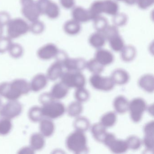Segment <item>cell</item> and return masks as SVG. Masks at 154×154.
I'll use <instances>...</instances> for the list:
<instances>
[{
    "instance_id": "cell-42",
    "label": "cell",
    "mask_w": 154,
    "mask_h": 154,
    "mask_svg": "<svg viewBox=\"0 0 154 154\" xmlns=\"http://www.w3.org/2000/svg\"><path fill=\"white\" fill-rule=\"evenodd\" d=\"M104 35L106 40H109L114 36L119 35V31L117 26H109L103 30V32H102Z\"/></svg>"
},
{
    "instance_id": "cell-18",
    "label": "cell",
    "mask_w": 154,
    "mask_h": 154,
    "mask_svg": "<svg viewBox=\"0 0 154 154\" xmlns=\"http://www.w3.org/2000/svg\"><path fill=\"white\" fill-rule=\"evenodd\" d=\"M40 133L45 137H49L54 134L55 131V124L52 119L44 118L39 122Z\"/></svg>"
},
{
    "instance_id": "cell-34",
    "label": "cell",
    "mask_w": 154,
    "mask_h": 154,
    "mask_svg": "<svg viewBox=\"0 0 154 154\" xmlns=\"http://www.w3.org/2000/svg\"><path fill=\"white\" fill-rule=\"evenodd\" d=\"M86 68L93 74H100L103 71L104 66L94 58L86 62Z\"/></svg>"
},
{
    "instance_id": "cell-27",
    "label": "cell",
    "mask_w": 154,
    "mask_h": 154,
    "mask_svg": "<svg viewBox=\"0 0 154 154\" xmlns=\"http://www.w3.org/2000/svg\"><path fill=\"white\" fill-rule=\"evenodd\" d=\"M63 30L67 35H75L81 31V24L73 19L68 20L64 25Z\"/></svg>"
},
{
    "instance_id": "cell-22",
    "label": "cell",
    "mask_w": 154,
    "mask_h": 154,
    "mask_svg": "<svg viewBox=\"0 0 154 154\" xmlns=\"http://www.w3.org/2000/svg\"><path fill=\"white\" fill-rule=\"evenodd\" d=\"M68 91L69 88L61 82L54 85L50 93L55 100H60L67 95Z\"/></svg>"
},
{
    "instance_id": "cell-33",
    "label": "cell",
    "mask_w": 154,
    "mask_h": 154,
    "mask_svg": "<svg viewBox=\"0 0 154 154\" xmlns=\"http://www.w3.org/2000/svg\"><path fill=\"white\" fill-rule=\"evenodd\" d=\"M83 109V108L82 103L76 101L69 104L67 108V113L70 117H77L82 112Z\"/></svg>"
},
{
    "instance_id": "cell-51",
    "label": "cell",
    "mask_w": 154,
    "mask_h": 154,
    "mask_svg": "<svg viewBox=\"0 0 154 154\" xmlns=\"http://www.w3.org/2000/svg\"><path fill=\"white\" fill-rule=\"evenodd\" d=\"M118 1L123 2L129 5H133L136 3L137 0H116Z\"/></svg>"
},
{
    "instance_id": "cell-54",
    "label": "cell",
    "mask_w": 154,
    "mask_h": 154,
    "mask_svg": "<svg viewBox=\"0 0 154 154\" xmlns=\"http://www.w3.org/2000/svg\"><path fill=\"white\" fill-rule=\"evenodd\" d=\"M2 105V101L1 99H0V108H1Z\"/></svg>"
},
{
    "instance_id": "cell-3",
    "label": "cell",
    "mask_w": 154,
    "mask_h": 154,
    "mask_svg": "<svg viewBox=\"0 0 154 154\" xmlns=\"http://www.w3.org/2000/svg\"><path fill=\"white\" fill-rule=\"evenodd\" d=\"M8 36L11 39H16L29 32V25L21 18H16L10 20L7 26Z\"/></svg>"
},
{
    "instance_id": "cell-46",
    "label": "cell",
    "mask_w": 154,
    "mask_h": 154,
    "mask_svg": "<svg viewBox=\"0 0 154 154\" xmlns=\"http://www.w3.org/2000/svg\"><path fill=\"white\" fill-rule=\"evenodd\" d=\"M54 100H55L53 98L50 92L44 93L41 94L39 97V102L42 104V105L48 103Z\"/></svg>"
},
{
    "instance_id": "cell-35",
    "label": "cell",
    "mask_w": 154,
    "mask_h": 154,
    "mask_svg": "<svg viewBox=\"0 0 154 154\" xmlns=\"http://www.w3.org/2000/svg\"><path fill=\"white\" fill-rule=\"evenodd\" d=\"M12 122L11 119L2 118L0 119V136H6L12 128Z\"/></svg>"
},
{
    "instance_id": "cell-44",
    "label": "cell",
    "mask_w": 154,
    "mask_h": 154,
    "mask_svg": "<svg viewBox=\"0 0 154 154\" xmlns=\"http://www.w3.org/2000/svg\"><path fill=\"white\" fill-rule=\"evenodd\" d=\"M143 142L148 150L153 151L154 147V135H145Z\"/></svg>"
},
{
    "instance_id": "cell-26",
    "label": "cell",
    "mask_w": 154,
    "mask_h": 154,
    "mask_svg": "<svg viewBox=\"0 0 154 154\" xmlns=\"http://www.w3.org/2000/svg\"><path fill=\"white\" fill-rule=\"evenodd\" d=\"M106 39L102 32H96L90 35L89 42L94 48L100 49L105 45Z\"/></svg>"
},
{
    "instance_id": "cell-50",
    "label": "cell",
    "mask_w": 154,
    "mask_h": 154,
    "mask_svg": "<svg viewBox=\"0 0 154 154\" xmlns=\"http://www.w3.org/2000/svg\"><path fill=\"white\" fill-rule=\"evenodd\" d=\"M18 153L19 154H34L35 150L30 146H25L22 148L20 149Z\"/></svg>"
},
{
    "instance_id": "cell-20",
    "label": "cell",
    "mask_w": 154,
    "mask_h": 154,
    "mask_svg": "<svg viewBox=\"0 0 154 154\" xmlns=\"http://www.w3.org/2000/svg\"><path fill=\"white\" fill-rule=\"evenodd\" d=\"M139 86L145 91L153 93L154 90V77L153 75H144L140 77L138 81Z\"/></svg>"
},
{
    "instance_id": "cell-5",
    "label": "cell",
    "mask_w": 154,
    "mask_h": 154,
    "mask_svg": "<svg viewBox=\"0 0 154 154\" xmlns=\"http://www.w3.org/2000/svg\"><path fill=\"white\" fill-rule=\"evenodd\" d=\"M42 113L44 118L51 119H57L63 116L66 111L65 105L57 100H54L42 105Z\"/></svg>"
},
{
    "instance_id": "cell-37",
    "label": "cell",
    "mask_w": 154,
    "mask_h": 154,
    "mask_svg": "<svg viewBox=\"0 0 154 154\" xmlns=\"http://www.w3.org/2000/svg\"><path fill=\"white\" fill-rule=\"evenodd\" d=\"M8 52L11 57L14 58H19L24 54L23 47L18 43H12Z\"/></svg>"
},
{
    "instance_id": "cell-23",
    "label": "cell",
    "mask_w": 154,
    "mask_h": 154,
    "mask_svg": "<svg viewBox=\"0 0 154 154\" xmlns=\"http://www.w3.org/2000/svg\"><path fill=\"white\" fill-rule=\"evenodd\" d=\"M129 102L128 99L122 95H119L114 99L113 106L117 113L123 114L128 111Z\"/></svg>"
},
{
    "instance_id": "cell-1",
    "label": "cell",
    "mask_w": 154,
    "mask_h": 154,
    "mask_svg": "<svg viewBox=\"0 0 154 154\" xmlns=\"http://www.w3.org/2000/svg\"><path fill=\"white\" fill-rule=\"evenodd\" d=\"M30 91V84L25 79H15L11 82L0 84V96L9 100H17L21 95L27 94Z\"/></svg>"
},
{
    "instance_id": "cell-48",
    "label": "cell",
    "mask_w": 154,
    "mask_h": 154,
    "mask_svg": "<svg viewBox=\"0 0 154 154\" xmlns=\"http://www.w3.org/2000/svg\"><path fill=\"white\" fill-rule=\"evenodd\" d=\"M144 134L146 135H154V121L147 123L143 128Z\"/></svg>"
},
{
    "instance_id": "cell-2",
    "label": "cell",
    "mask_w": 154,
    "mask_h": 154,
    "mask_svg": "<svg viewBox=\"0 0 154 154\" xmlns=\"http://www.w3.org/2000/svg\"><path fill=\"white\" fill-rule=\"evenodd\" d=\"M68 150L75 154H86L89 151L87 138L84 132L75 130L68 135L66 140Z\"/></svg>"
},
{
    "instance_id": "cell-17",
    "label": "cell",
    "mask_w": 154,
    "mask_h": 154,
    "mask_svg": "<svg viewBox=\"0 0 154 154\" xmlns=\"http://www.w3.org/2000/svg\"><path fill=\"white\" fill-rule=\"evenodd\" d=\"M63 66L62 63L57 61L53 63L48 69L47 77L50 81H56L62 76L63 72Z\"/></svg>"
},
{
    "instance_id": "cell-32",
    "label": "cell",
    "mask_w": 154,
    "mask_h": 154,
    "mask_svg": "<svg viewBox=\"0 0 154 154\" xmlns=\"http://www.w3.org/2000/svg\"><path fill=\"white\" fill-rule=\"evenodd\" d=\"M110 46L115 52H121L125 46L124 42L119 34L114 36L108 40Z\"/></svg>"
},
{
    "instance_id": "cell-8",
    "label": "cell",
    "mask_w": 154,
    "mask_h": 154,
    "mask_svg": "<svg viewBox=\"0 0 154 154\" xmlns=\"http://www.w3.org/2000/svg\"><path fill=\"white\" fill-rule=\"evenodd\" d=\"M146 109V103L144 99L141 98L133 99L129 102L128 109L131 120L135 123L140 122Z\"/></svg>"
},
{
    "instance_id": "cell-7",
    "label": "cell",
    "mask_w": 154,
    "mask_h": 154,
    "mask_svg": "<svg viewBox=\"0 0 154 154\" xmlns=\"http://www.w3.org/2000/svg\"><path fill=\"white\" fill-rule=\"evenodd\" d=\"M37 5L41 15H44L50 19H56L60 15L59 7L52 0H37Z\"/></svg>"
},
{
    "instance_id": "cell-11",
    "label": "cell",
    "mask_w": 154,
    "mask_h": 154,
    "mask_svg": "<svg viewBox=\"0 0 154 154\" xmlns=\"http://www.w3.org/2000/svg\"><path fill=\"white\" fill-rule=\"evenodd\" d=\"M91 86L96 90L109 91L114 88L115 84L110 77H103L100 74H93L90 79Z\"/></svg>"
},
{
    "instance_id": "cell-21",
    "label": "cell",
    "mask_w": 154,
    "mask_h": 154,
    "mask_svg": "<svg viewBox=\"0 0 154 154\" xmlns=\"http://www.w3.org/2000/svg\"><path fill=\"white\" fill-rule=\"evenodd\" d=\"M111 78L115 84L124 85L129 80V75L127 71L122 69H117L112 73Z\"/></svg>"
},
{
    "instance_id": "cell-15",
    "label": "cell",
    "mask_w": 154,
    "mask_h": 154,
    "mask_svg": "<svg viewBox=\"0 0 154 154\" xmlns=\"http://www.w3.org/2000/svg\"><path fill=\"white\" fill-rule=\"evenodd\" d=\"M94 58L103 66L113 63L114 56L111 52L106 49L100 48L96 51Z\"/></svg>"
},
{
    "instance_id": "cell-40",
    "label": "cell",
    "mask_w": 154,
    "mask_h": 154,
    "mask_svg": "<svg viewBox=\"0 0 154 154\" xmlns=\"http://www.w3.org/2000/svg\"><path fill=\"white\" fill-rule=\"evenodd\" d=\"M94 26L97 32H103L108 26V22L105 18L101 16H98L94 20Z\"/></svg>"
},
{
    "instance_id": "cell-13",
    "label": "cell",
    "mask_w": 154,
    "mask_h": 154,
    "mask_svg": "<svg viewBox=\"0 0 154 154\" xmlns=\"http://www.w3.org/2000/svg\"><path fill=\"white\" fill-rule=\"evenodd\" d=\"M86 62L84 58H72L67 57L62 63L67 71L81 72L86 68Z\"/></svg>"
},
{
    "instance_id": "cell-36",
    "label": "cell",
    "mask_w": 154,
    "mask_h": 154,
    "mask_svg": "<svg viewBox=\"0 0 154 154\" xmlns=\"http://www.w3.org/2000/svg\"><path fill=\"white\" fill-rule=\"evenodd\" d=\"M45 28V23L38 19L30 23L29 31L34 35H38L44 32Z\"/></svg>"
},
{
    "instance_id": "cell-9",
    "label": "cell",
    "mask_w": 154,
    "mask_h": 154,
    "mask_svg": "<svg viewBox=\"0 0 154 154\" xmlns=\"http://www.w3.org/2000/svg\"><path fill=\"white\" fill-rule=\"evenodd\" d=\"M103 143L115 154L124 153L128 149L126 140L117 139L114 134L107 132Z\"/></svg>"
},
{
    "instance_id": "cell-43",
    "label": "cell",
    "mask_w": 154,
    "mask_h": 154,
    "mask_svg": "<svg viewBox=\"0 0 154 154\" xmlns=\"http://www.w3.org/2000/svg\"><path fill=\"white\" fill-rule=\"evenodd\" d=\"M114 26L117 27L123 26L128 21V17L125 13H117L113 16L112 19Z\"/></svg>"
},
{
    "instance_id": "cell-6",
    "label": "cell",
    "mask_w": 154,
    "mask_h": 154,
    "mask_svg": "<svg viewBox=\"0 0 154 154\" xmlns=\"http://www.w3.org/2000/svg\"><path fill=\"white\" fill-rule=\"evenodd\" d=\"M21 13L29 22H34L39 19L41 14L35 0H20Z\"/></svg>"
},
{
    "instance_id": "cell-16",
    "label": "cell",
    "mask_w": 154,
    "mask_h": 154,
    "mask_svg": "<svg viewBox=\"0 0 154 154\" xmlns=\"http://www.w3.org/2000/svg\"><path fill=\"white\" fill-rule=\"evenodd\" d=\"M48 80V79L46 75L44 74L36 75L29 83L31 91L36 92L43 90L46 86Z\"/></svg>"
},
{
    "instance_id": "cell-52",
    "label": "cell",
    "mask_w": 154,
    "mask_h": 154,
    "mask_svg": "<svg viewBox=\"0 0 154 154\" xmlns=\"http://www.w3.org/2000/svg\"><path fill=\"white\" fill-rule=\"evenodd\" d=\"M3 27L0 26V38L3 36Z\"/></svg>"
},
{
    "instance_id": "cell-47",
    "label": "cell",
    "mask_w": 154,
    "mask_h": 154,
    "mask_svg": "<svg viewBox=\"0 0 154 154\" xmlns=\"http://www.w3.org/2000/svg\"><path fill=\"white\" fill-rule=\"evenodd\" d=\"M154 3V0H137L136 3L140 8L146 10L151 7Z\"/></svg>"
},
{
    "instance_id": "cell-49",
    "label": "cell",
    "mask_w": 154,
    "mask_h": 154,
    "mask_svg": "<svg viewBox=\"0 0 154 154\" xmlns=\"http://www.w3.org/2000/svg\"><path fill=\"white\" fill-rule=\"evenodd\" d=\"M61 6L66 9H70L74 7L75 0H60Z\"/></svg>"
},
{
    "instance_id": "cell-24",
    "label": "cell",
    "mask_w": 154,
    "mask_h": 154,
    "mask_svg": "<svg viewBox=\"0 0 154 154\" xmlns=\"http://www.w3.org/2000/svg\"><path fill=\"white\" fill-rule=\"evenodd\" d=\"M45 137L41 133L36 132L33 133L30 137V146L35 150H41L45 144Z\"/></svg>"
},
{
    "instance_id": "cell-30",
    "label": "cell",
    "mask_w": 154,
    "mask_h": 154,
    "mask_svg": "<svg viewBox=\"0 0 154 154\" xmlns=\"http://www.w3.org/2000/svg\"><path fill=\"white\" fill-rule=\"evenodd\" d=\"M74 127L75 130L82 132L87 131L90 127V122L89 120L85 117H76L73 123Z\"/></svg>"
},
{
    "instance_id": "cell-12",
    "label": "cell",
    "mask_w": 154,
    "mask_h": 154,
    "mask_svg": "<svg viewBox=\"0 0 154 154\" xmlns=\"http://www.w3.org/2000/svg\"><path fill=\"white\" fill-rule=\"evenodd\" d=\"M59 51V49L55 44L48 43L41 47L38 50L37 54L41 60H49L56 57Z\"/></svg>"
},
{
    "instance_id": "cell-41",
    "label": "cell",
    "mask_w": 154,
    "mask_h": 154,
    "mask_svg": "<svg viewBox=\"0 0 154 154\" xmlns=\"http://www.w3.org/2000/svg\"><path fill=\"white\" fill-rule=\"evenodd\" d=\"M12 39L7 36H2L0 38V54H4L8 52L11 44Z\"/></svg>"
},
{
    "instance_id": "cell-53",
    "label": "cell",
    "mask_w": 154,
    "mask_h": 154,
    "mask_svg": "<svg viewBox=\"0 0 154 154\" xmlns=\"http://www.w3.org/2000/svg\"><path fill=\"white\" fill-rule=\"evenodd\" d=\"M148 111L150 114H151V111L153 113V104H152V105L149 106V107Z\"/></svg>"
},
{
    "instance_id": "cell-31",
    "label": "cell",
    "mask_w": 154,
    "mask_h": 154,
    "mask_svg": "<svg viewBox=\"0 0 154 154\" xmlns=\"http://www.w3.org/2000/svg\"><path fill=\"white\" fill-rule=\"evenodd\" d=\"M117 121V115L113 112H109L101 118L100 123L105 128H110L115 125Z\"/></svg>"
},
{
    "instance_id": "cell-4",
    "label": "cell",
    "mask_w": 154,
    "mask_h": 154,
    "mask_svg": "<svg viewBox=\"0 0 154 154\" xmlns=\"http://www.w3.org/2000/svg\"><path fill=\"white\" fill-rule=\"evenodd\" d=\"M60 78L61 82L68 88H82L86 83L84 75L80 71H67L63 73Z\"/></svg>"
},
{
    "instance_id": "cell-55",
    "label": "cell",
    "mask_w": 154,
    "mask_h": 154,
    "mask_svg": "<svg viewBox=\"0 0 154 154\" xmlns=\"http://www.w3.org/2000/svg\"><path fill=\"white\" fill-rule=\"evenodd\" d=\"M1 118H2V117L1 115V113H0V119H1Z\"/></svg>"
},
{
    "instance_id": "cell-19",
    "label": "cell",
    "mask_w": 154,
    "mask_h": 154,
    "mask_svg": "<svg viewBox=\"0 0 154 154\" xmlns=\"http://www.w3.org/2000/svg\"><path fill=\"white\" fill-rule=\"evenodd\" d=\"M102 13L114 16L119 13V6L113 0H103L101 2Z\"/></svg>"
},
{
    "instance_id": "cell-14",
    "label": "cell",
    "mask_w": 154,
    "mask_h": 154,
    "mask_svg": "<svg viewBox=\"0 0 154 154\" xmlns=\"http://www.w3.org/2000/svg\"><path fill=\"white\" fill-rule=\"evenodd\" d=\"M73 19L79 23H85L92 20L89 10H86L81 7L73 8L72 12Z\"/></svg>"
},
{
    "instance_id": "cell-28",
    "label": "cell",
    "mask_w": 154,
    "mask_h": 154,
    "mask_svg": "<svg viewBox=\"0 0 154 154\" xmlns=\"http://www.w3.org/2000/svg\"><path fill=\"white\" fill-rule=\"evenodd\" d=\"M136 48L132 45L125 46L121 51V57L122 61L125 62H130L133 61L136 57Z\"/></svg>"
},
{
    "instance_id": "cell-29",
    "label": "cell",
    "mask_w": 154,
    "mask_h": 154,
    "mask_svg": "<svg viewBox=\"0 0 154 154\" xmlns=\"http://www.w3.org/2000/svg\"><path fill=\"white\" fill-rule=\"evenodd\" d=\"M29 119L34 122H39L44 117L42 113V108L38 106L31 107L28 113Z\"/></svg>"
},
{
    "instance_id": "cell-38",
    "label": "cell",
    "mask_w": 154,
    "mask_h": 154,
    "mask_svg": "<svg viewBox=\"0 0 154 154\" xmlns=\"http://www.w3.org/2000/svg\"><path fill=\"white\" fill-rule=\"evenodd\" d=\"M126 141L128 149L132 150H137L142 144L141 140L136 136H131L128 137Z\"/></svg>"
},
{
    "instance_id": "cell-45",
    "label": "cell",
    "mask_w": 154,
    "mask_h": 154,
    "mask_svg": "<svg viewBox=\"0 0 154 154\" xmlns=\"http://www.w3.org/2000/svg\"><path fill=\"white\" fill-rule=\"evenodd\" d=\"M11 20V17L9 13L4 11L0 12V26L3 27L7 26Z\"/></svg>"
},
{
    "instance_id": "cell-39",
    "label": "cell",
    "mask_w": 154,
    "mask_h": 154,
    "mask_svg": "<svg viewBox=\"0 0 154 154\" xmlns=\"http://www.w3.org/2000/svg\"><path fill=\"white\" fill-rule=\"evenodd\" d=\"M74 95L76 100L82 103L85 102L89 100L90 93L86 89L82 87L76 89Z\"/></svg>"
},
{
    "instance_id": "cell-25",
    "label": "cell",
    "mask_w": 154,
    "mask_h": 154,
    "mask_svg": "<svg viewBox=\"0 0 154 154\" xmlns=\"http://www.w3.org/2000/svg\"><path fill=\"white\" fill-rule=\"evenodd\" d=\"M106 128L101 123H95L91 128V132L94 138L99 142H103L104 138L107 134Z\"/></svg>"
},
{
    "instance_id": "cell-10",
    "label": "cell",
    "mask_w": 154,
    "mask_h": 154,
    "mask_svg": "<svg viewBox=\"0 0 154 154\" xmlns=\"http://www.w3.org/2000/svg\"><path fill=\"white\" fill-rule=\"evenodd\" d=\"M22 111V105L16 100H9L0 108V113L2 118L11 119L19 116Z\"/></svg>"
}]
</instances>
